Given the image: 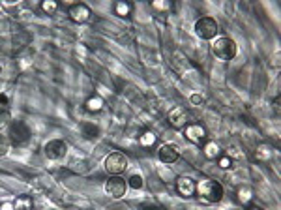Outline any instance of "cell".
<instances>
[{"label": "cell", "instance_id": "obj_4", "mask_svg": "<svg viewBox=\"0 0 281 210\" xmlns=\"http://www.w3.org/2000/svg\"><path fill=\"white\" fill-rule=\"evenodd\" d=\"M104 167L111 176H120L122 173L127 169L126 154H122V152H111L109 156L105 158Z\"/></svg>", "mask_w": 281, "mask_h": 210}, {"label": "cell", "instance_id": "obj_22", "mask_svg": "<svg viewBox=\"0 0 281 210\" xmlns=\"http://www.w3.org/2000/svg\"><path fill=\"white\" fill-rule=\"evenodd\" d=\"M10 145H12V143H10V139H8L6 135L0 134V158H4L8 152H10Z\"/></svg>", "mask_w": 281, "mask_h": 210}, {"label": "cell", "instance_id": "obj_21", "mask_svg": "<svg viewBox=\"0 0 281 210\" xmlns=\"http://www.w3.org/2000/svg\"><path fill=\"white\" fill-rule=\"evenodd\" d=\"M156 139H158V137H156V135L152 134V132H143V135L139 137V143H141V146H144V148H148V146L154 145Z\"/></svg>", "mask_w": 281, "mask_h": 210}, {"label": "cell", "instance_id": "obj_13", "mask_svg": "<svg viewBox=\"0 0 281 210\" xmlns=\"http://www.w3.org/2000/svg\"><path fill=\"white\" fill-rule=\"evenodd\" d=\"M202 152H205V156H207L208 160H218V158L221 156V146H219L216 141H205Z\"/></svg>", "mask_w": 281, "mask_h": 210}, {"label": "cell", "instance_id": "obj_17", "mask_svg": "<svg viewBox=\"0 0 281 210\" xmlns=\"http://www.w3.org/2000/svg\"><path fill=\"white\" fill-rule=\"evenodd\" d=\"M86 111H92V113H98L101 107H104V99L99 98V96H90V98L86 99Z\"/></svg>", "mask_w": 281, "mask_h": 210}, {"label": "cell", "instance_id": "obj_25", "mask_svg": "<svg viewBox=\"0 0 281 210\" xmlns=\"http://www.w3.org/2000/svg\"><path fill=\"white\" fill-rule=\"evenodd\" d=\"M152 8H154V10H158V12H165V10H169V8H171V4H169V2H165V0H154V2H152Z\"/></svg>", "mask_w": 281, "mask_h": 210}, {"label": "cell", "instance_id": "obj_2", "mask_svg": "<svg viewBox=\"0 0 281 210\" xmlns=\"http://www.w3.org/2000/svg\"><path fill=\"white\" fill-rule=\"evenodd\" d=\"M8 139L12 145H24L27 141H30L32 137V132H30L29 124L23 122V120H12L8 124Z\"/></svg>", "mask_w": 281, "mask_h": 210}, {"label": "cell", "instance_id": "obj_24", "mask_svg": "<svg viewBox=\"0 0 281 210\" xmlns=\"http://www.w3.org/2000/svg\"><path fill=\"white\" fill-rule=\"evenodd\" d=\"M115 12L120 15V17H126L127 13H130V4H126V2H118L115 6Z\"/></svg>", "mask_w": 281, "mask_h": 210}, {"label": "cell", "instance_id": "obj_27", "mask_svg": "<svg viewBox=\"0 0 281 210\" xmlns=\"http://www.w3.org/2000/svg\"><path fill=\"white\" fill-rule=\"evenodd\" d=\"M190 103L191 105H201L202 103V96H201V94H191V96H190Z\"/></svg>", "mask_w": 281, "mask_h": 210}, {"label": "cell", "instance_id": "obj_28", "mask_svg": "<svg viewBox=\"0 0 281 210\" xmlns=\"http://www.w3.org/2000/svg\"><path fill=\"white\" fill-rule=\"evenodd\" d=\"M0 210H15V208H13V203H2L0 204Z\"/></svg>", "mask_w": 281, "mask_h": 210}, {"label": "cell", "instance_id": "obj_14", "mask_svg": "<svg viewBox=\"0 0 281 210\" xmlns=\"http://www.w3.org/2000/svg\"><path fill=\"white\" fill-rule=\"evenodd\" d=\"M274 156V152H272V146L266 145V143H261V145L255 146V160L257 162H270Z\"/></svg>", "mask_w": 281, "mask_h": 210}, {"label": "cell", "instance_id": "obj_3", "mask_svg": "<svg viewBox=\"0 0 281 210\" xmlns=\"http://www.w3.org/2000/svg\"><path fill=\"white\" fill-rule=\"evenodd\" d=\"M212 51L214 55L221 60H233L236 57V51H238V47H236V41L227 38V36H221L218 40L212 43Z\"/></svg>", "mask_w": 281, "mask_h": 210}, {"label": "cell", "instance_id": "obj_6", "mask_svg": "<svg viewBox=\"0 0 281 210\" xmlns=\"http://www.w3.org/2000/svg\"><path fill=\"white\" fill-rule=\"evenodd\" d=\"M43 152H45V156L49 160H62L68 154V145H66L64 139H51L45 143Z\"/></svg>", "mask_w": 281, "mask_h": 210}, {"label": "cell", "instance_id": "obj_11", "mask_svg": "<svg viewBox=\"0 0 281 210\" xmlns=\"http://www.w3.org/2000/svg\"><path fill=\"white\" fill-rule=\"evenodd\" d=\"M68 15L75 23H86L90 19V8L86 4H73V6H69Z\"/></svg>", "mask_w": 281, "mask_h": 210}, {"label": "cell", "instance_id": "obj_5", "mask_svg": "<svg viewBox=\"0 0 281 210\" xmlns=\"http://www.w3.org/2000/svg\"><path fill=\"white\" fill-rule=\"evenodd\" d=\"M195 34L205 41L212 40L218 36V23L212 17H201L195 23Z\"/></svg>", "mask_w": 281, "mask_h": 210}, {"label": "cell", "instance_id": "obj_15", "mask_svg": "<svg viewBox=\"0 0 281 210\" xmlns=\"http://www.w3.org/2000/svg\"><path fill=\"white\" fill-rule=\"evenodd\" d=\"M81 134H83L85 139H98L99 128L94 122H83L81 124Z\"/></svg>", "mask_w": 281, "mask_h": 210}, {"label": "cell", "instance_id": "obj_10", "mask_svg": "<svg viewBox=\"0 0 281 210\" xmlns=\"http://www.w3.org/2000/svg\"><path fill=\"white\" fill-rule=\"evenodd\" d=\"M195 184L197 182L190 176H180V178H176V192L184 199H190L195 195Z\"/></svg>", "mask_w": 281, "mask_h": 210}, {"label": "cell", "instance_id": "obj_19", "mask_svg": "<svg viewBox=\"0 0 281 210\" xmlns=\"http://www.w3.org/2000/svg\"><path fill=\"white\" fill-rule=\"evenodd\" d=\"M126 182H127V186L133 188V190H141V188L144 186V178H143V175H139V173H133Z\"/></svg>", "mask_w": 281, "mask_h": 210}, {"label": "cell", "instance_id": "obj_8", "mask_svg": "<svg viewBox=\"0 0 281 210\" xmlns=\"http://www.w3.org/2000/svg\"><path fill=\"white\" fill-rule=\"evenodd\" d=\"M184 135L190 143H195V145H205V141H207V129L202 128L201 124H188L184 128Z\"/></svg>", "mask_w": 281, "mask_h": 210}, {"label": "cell", "instance_id": "obj_26", "mask_svg": "<svg viewBox=\"0 0 281 210\" xmlns=\"http://www.w3.org/2000/svg\"><path fill=\"white\" fill-rule=\"evenodd\" d=\"M218 164L221 169H231V165H233V160L229 156H219L218 158Z\"/></svg>", "mask_w": 281, "mask_h": 210}, {"label": "cell", "instance_id": "obj_9", "mask_svg": "<svg viewBox=\"0 0 281 210\" xmlns=\"http://www.w3.org/2000/svg\"><path fill=\"white\" fill-rule=\"evenodd\" d=\"M178 158H180V152L176 150V146L161 145L160 148H158V160H160L161 164L171 165L174 164V162H178Z\"/></svg>", "mask_w": 281, "mask_h": 210}, {"label": "cell", "instance_id": "obj_29", "mask_svg": "<svg viewBox=\"0 0 281 210\" xmlns=\"http://www.w3.org/2000/svg\"><path fill=\"white\" fill-rule=\"evenodd\" d=\"M247 210H261V208H259V206H249Z\"/></svg>", "mask_w": 281, "mask_h": 210}, {"label": "cell", "instance_id": "obj_18", "mask_svg": "<svg viewBox=\"0 0 281 210\" xmlns=\"http://www.w3.org/2000/svg\"><path fill=\"white\" fill-rule=\"evenodd\" d=\"M13 208L15 210H32V199L27 197V195H21V197L15 199Z\"/></svg>", "mask_w": 281, "mask_h": 210}, {"label": "cell", "instance_id": "obj_12", "mask_svg": "<svg viewBox=\"0 0 281 210\" xmlns=\"http://www.w3.org/2000/svg\"><path fill=\"white\" fill-rule=\"evenodd\" d=\"M167 120H169V124H171L172 128H186L188 126V113L184 111L182 107H174L171 113H169V117H167Z\"/></svg>", "mask_w": 281, "mask_h": 210}, {"label": "cell", "instance_id": "obj_23", "mask_svg": "<svg viewBox=\"0 0 281 210\" xmlns=\"http://www.w3.org/2000/svg\"><path fill=\"white\" fill-rule=\"evenodd\" d=\"M58 4L57 2H53V0H45V2H41V10L45 13H55L57 12Z\"/></svg>", "mask_w": 281, "mask_h": 210}, {"label": "cell", "instance_id": "obj_20", "mask_svg": "<svg viewBox=\"0 0 281 210\" xmlns=\"http://www.w3.org/2000/svg\"><path fill=\"white\" fill-rule=\"evenodd\" d=\"M10 122H12V113H10V109H8V107L0 105V129L6 128Z\"/></svg>", "mask_w": 281, "mask_h": 210}, {"label": "cell", "instance_id": "obj_1", "mask_svg": "<svg viewBox=\"0 0 281 210\" xmlns=\"http://www.w3.org/2000/svg\"><path fill=\"white\" fill-rule=\"evenodd\" d=\"M223 186L214 178H201L195 184V195L201 199L202 203L214 204L223 199Z\"/></svg>", "mask_w": 281, "mask_h": 210}, {"label": "cell", "instance_id": "obj_16", "mask_svg": "<svg viewBox=\"0 0 281 210\" xmlns=\"http://www.w3.org/2000/svg\"><path fill=\"white\" fill-rule=\"evenodd\" d=\"M236 199L240 204H249L253 201V190L249 186H240L236 192Z\"/></svg>", "mask_w": 281, "mask_h": 210}, {"label": "cell", "instance_id": "obj_7", "mask_svg": "<svg viewBox=\"0 0 281 210\" xmlns=\"http://www.w3.org/2000/svg\"><path fill=\"white\" fill-rule=\"evenodd\" d=\"M126 190H127V182L120 176H111L105 180V192L109 193L111 197L115 199H120L126 195Z\"/></svg>", "mask_w": 281, "mask_h": 210}]
</instances>
